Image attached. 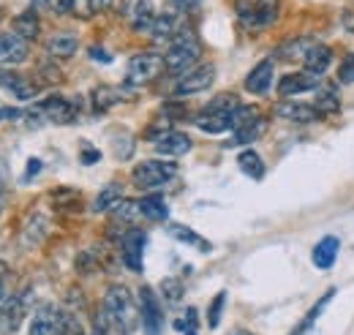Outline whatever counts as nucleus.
I'll list each match as a JSON object with an SVG mask.
<instances>
[{
    "label": "nucleus",
    "instance_id": "obj_37",
    "mask_svg": "<svg viewBox=\"0 0 354 335\" xmlns=\"http://www.w3.org/2000/svg\"><path fill=\"white\" fill-rule=\"evenodd\" d=\"M161 294L167 297V302H180V297H183V281L180 278H164L161 281Z\"/></svg>",
    "mask_w": 354,
    "mask_h": 335
},
{
    "label": "nucleus",
    "instance_id": "obj_31",
    "mask_svg": "<svg viewBox=\"0 0 354 335\" xmlns=\"http://www.w3.org/2000/svg\"><path fill=\"white\" fill-rule=\"evenodd\" d=\"M123 199V188L118 185V183H109L98 197H95V202H93V212H104V210H112L118 202Z\"/></svg>",
    "mask_w": 354,
    "mask_h": 335
},
{
    "label": "nucleus",
    "instance_id": "obj_24",
    "mask_svg": "<svg viewBox=\"0 0 354 335\" xmlns=\"http://www.w3.org/2000/svg\"><path fill=\"white\" fill-rule=\"evenodd\" d=\"M156 150L161 153V156H185L188 150H191V139L185 136V134H180V131H169V134H164L158 142H156Z\"/></svg>",
    "mask_w": 354,
    "mask_h": 335
},
{
    "label": "nucleus",
    "instance_id": "obj_35",
    "mask_svg": "<svg viewBox=\"0 0 354 335\" xmlns=\"http://www.w3.org/2000/svg\"><path fill=\"white\" fill-rule=\"evenodd\" d=\"M93 335H126L115 322H112V316L104 311V305L98 308V314H95V322H93Z\"/></svg>",
    "mask_w": 354,
    "mask_h": 335
},
{
    "label": "nucleus",
    "instance_id": "obj_11",
    "mask_svg": "<svg viewBox=\"0 0 354 335\" xmlns=\"http://www.w3.org/2000/svg\"><path fill=\"white\" fill-rule=\"evenodd\" d=\"M145 243H147V235H145L142 229H129V232H123V237H120V256H123L126 267L133 270V273H142Z\"/></svg>",
    "mask_w": 354,
    "mask_h": 335
},
{
    "label": "nucleus",
    "instance_id": "obj_5",
    "mask_svg": "<svg viewBox=\"0 0 354 335\" xmlns=\"http://www.w3.org/2000/svg\"><path fill=\"white\" fill-rule=\"evenodd\" d=\"M164 55L158 52H139L129 60V74H126V82L131 87H142V84H150L153 80H158V74L164 71Z\"/></svg>",
    "mask_w": 354,
    "mask_h": 335
},
{
    "label": "nucleus",
    "instance_id": "obj_14",
    "mask_svg": "<svg viewBox=\"0 0 354 335\" xmlns=\"http://www.w3.org/2000/svg\"><path fill=\"white\" fill-rule=\"evenodd\" d=\"M275 118L289 120V123H316L322 115L313 104H303V101H281L275 104Z\"/></svg>",
    "mask_w": 354,
    "mask_h": 335
},
{
    "label": "nucleus",
    "instance_id": "obj_44",
    "mask_svg": "<svg viewBox=\"0 0 354 335\" xmlns=\"http://www.w3.org/2000/svg\"><path fill=\"white\" fill-rule=\"evenodd\" d=\"M39 172H41V161H39V159H30V161H28V169H25V180L36 177Z\"/></svg>",
    "mask_w": 354,
    "mask_h": 335
},
{
    "label": "nucleus",
    "instance_id": "obj_27",
    "mask_svg": "<svg viewBox=\"0 0 354 335\" xmlns=\"http://www.w3.org/2000/svg\"><path fill=\"white\" fill-rule=\"evenodd\" d=\"M316 109H319V115H335L338 109H341V96H338V90H335V84H319L316 90Z\"/></svg>",
    "mask_w": 354,
    "mask_h": 335
},
{
    "label": "nucleus",
    "instance_id": "obj_16",
    "mask_svg": "<svg viewBox=\"0 0 354 335\" xmlns=\"http://www.w3.org/2000/svg\"><path fill=\"white\" fill-rule=\"evenodd\" d=\"M319 84H322V77H316V74H308V71L286 74V77H281V82H278V96L289 98V96H297V93H308V90H316Z\"/></svg>",
    "mask_w": 354,
    "mask_h": 335
},
{
    "label": "nucleus",
    "instance_id": "obj_21",
    "mask_svg": "<svg viewBox=\"0 0 354 335\" xmlns=\"http://www.w3.org/2000/svg\"><path fill=\"white\" fill-rule=\"evenodd\" d=\"M11 30L17 36H22L25 42H33L41 33V19H39V14L33 8H28V11H22V14H17L11 19Z\"/></svg>",
    "mask_w": 354,
    "mask_h": 335
},
{
    "label": "nucleus",
    "instance_id": "obj_48",
    "mask_svg": "<svg viewBox=\"0 0 354 335\" xmlns=\"http://www.w3.org/2000/svg\"><path fill=\"white\" fill-rule=\"evenodd\" d=\"M234 335H248V333H234Z\"/></svg>",
    "mask_w": 354,
    "mask_h": 335
},
{
    "label": "nucleus",
    "instance_id": "obj_40",
    "mask_svg": "<svg viewBox=\"0 0 354 335\" xmlns=\"http://www.w3.org/2000/svg\"><path fill=\"white\" fill-rule=\"evenodd\" d=\"M177 330H183L185 335H196V308H188L183 319H177Z\"/></svg>",
    "mask_w": 354,
    "mask_h": 335
},
{
    "label": "nucleus",
    "instance_id": "obj_39",
    "mask_svg": "<svg viewBox=\"0 0 354 335\" xmlns=\"http://www.w3.org/2000/svg\"><path fill=\"white\" fill-rule=\"evenodd\" d=\"M68 11H71L74 17H80V19H90V17L95 14V6H93V0H71Z\"/></svg>",
    "mask_w": 354,
    "mask_h": 335
},
{
    "label": "nucleus",
    "instance_id": "obj_30",
    "mask_svg": "<svg viewBox=\"0 0 354 335\" xmlns=\"http://www.w3.org/2000/svg\"><path fill=\"white\" fill-rule=\"evenodd\" d=\"M169 235L175 237V240H180V243H185V246H194V248H199L202 253L210 251V243L205 240V237H199L194 229H188V226H180V224H172L169 226Z\"/></svg>",
    "mask_w": 354,
    "mask_h": 335
},
{
    "label": "nucleus",
    "instance_id": "obj_46",
    "mask_svg": "<svg viewBox=\"0 0 354 335\" xmlns=\"http://www.w3.org/2000/svg\"><path fill=\"white\" fill-rule=\"evenodd\" d=\"M344 28H346L349 33H354V8H349V11L344 14Z\"/></svg>",
    "mask_w": 354,
    "mask_h": 335
},
{
    "label": "nucleus",
    "instance_id": "obj_4",
    "mask_svg": "<svg viewBox=\"0 0 354 335\" xmlns=\"http://www.w3.org/2000/svg\"><path fill=\"white\" fill-rule=\"evenodd\" d=\"M172 177H177V164L164 161V159L142 161V164H136L131 172L133 185H136L139 191H156V188L167 185Z\"/></svg>",
    "mask_w": 354,
    "mask_h": 335
},
{
    "label": "nucleus",
    "instance_id": "obj_12",
    "mask_svg": "<svg viewBox=\"0 0 354 335\" xmlns=\"http://www.w3.org/2000/svg\"><path fill=\"white\" fill-rule=\"evenodd\" d=\"M0 90H8L19 101H33L39 96V84L30 77H25L19 71H8V69H0Z\"/></svg>",
    "mask_w": 354,
    "mask_h": 335
},
{
    "label": "nucleus",
    "instance_id": "obj_45",
    "mask_svg": "<svg viewBox=\"0 0 354 335\" xmlns=\"http://www.w3.org/2000/svg\"><path fill=\"white\" fill-rule=\"evenodd\" d=\"M68 335H82V327H80L77 316H71V314H68Z\"/></svg>",
    "mask_w": 354,
    "mask_h": 335
},
{
    "label": "nucleus",
    "instance_id": "obj_22",
    "mask_svg": "<svg viewBox=\"0 0 354 335\" xmlns=\"http://www.w3.org/2000/svg\"><path fill=\"white\" fill-rule=\"evenodd\" d=\"M265 128H267L265 118H254L251 123H245V126H240L232 131V142H226V147H243V145H251V142H257V139L265 134Z\"/></svg>",
    "mask_w": 354,
    "mask_h": 335
},
{
    "label": "nucleus",
    "instance_id": "obj_2",
    "mask_svg": "<svg viewBox=\"0 0 354 335\" xmlns=\"http://www.w3.org/2000/svg\"><path fill=\"white\" fill-rule=\"evenodd\" d=\"M237 107H240L237 96H232V93L216 96V98L196 115L194 123H196V128H202L205 134H223V131L232 128V115H234Z\"/></svg>",
    "mask_w": 354,
    "mask_h": 335
},
{
    "label": "nucleus",
    "instance_id": "obj_17",
    "mask_svg": "<svg viewBox=\"0 0 354 335\" xmlns=\"http://www.w3.org/2000/svg\"><path fill=\"white\" fill-rule=\"evenodd\" d=\"M129 90L126 87H115V84H98L95 90H93V109L95 112H109V109H115L118 104H123V101H129Z\"/></svg>",
    "mask_w": 354,
    "mask_h": 335
},
{
    "label": "nucleus",
    "instance_id": "obj_41",
    "mask_svg": "<svg viewBox=\"0 0 354 335\" xmlns=\"http://www.w3.org/2000/svg\"><path fill=\"white\" fill-rule=\"evenodd\" d=\"M80 159H82V164H85V167H93V164L101 159V153H98L95 147H90V145H82V153H80Z\"/></svg>",
    "mask_w": 354,
    "mask_h": 335
},
{
    "label": "nucleus",
    "instance_id": "obj_19",
    "mask_svg": "<svg viewBox=\"0 0 354 335\" xmlns=\"http://www.w3.org/2000/svg\"><path fill=\"white\" fill-rule=\"evenodd\" d=\"M272 77H275V69H272V60L267 57L262 63H257L248 77H245V90L254 93V96H265L267 90L272 87Z\"/></svg>",
    "mask_w": 354,
    "mask_h": 335
},
{
    "label": "nucleus",
    "instance_id": "obj_32",
    "mask_svg": "<svg viewBox=\"0 0 354 335\" xmlns=\"http://www.w3.org/2000/svg\"><path fill=\"white\" fill-rule=\"evenodd\" d=\"M278 3L281 0H257V14H254V25L257 28H267L275 22L278 17Z\"/></svg>",
    "mask_w": 354,
    "mask_h": 335
},
{
    "label": "nucleus",
    "instance_id": "obj_15",
    "mask_svg": "<svg viewBox=\"0 0 354 335\" xmlns=\"http://www.w3.org/2000/svg\"><path fill=\"white\" fill-rule=\"evenodd\" d=\"M183 33V11H161L150 28V36L156 42H175Z\"/></svg>",
    "mask_w": 354,
    "mask_h": 335
},
{
    "label": "nucleus",
    "instance_id": "obj_1",
    "mask_svg": "<svg viewBox=\"0 0 354 335\" xmlns=\"http://www.w3.org/2000/svg\"><path fill=\"white\" fill-rule=\"evenodd\" d=\"M104 311L112 316V322L123 330V333L129 335L133 333L139 325H142V319H139V308H136V302H133V294L129 292V287H123V284H112L106 294H104Z\"/></svg>",
    "mask_w": 354,
    "mask_h": 335
},
{
    "label": "nucleus",
    "instance_id": "obj_23",
    "mask_svg": "<svg viewBox=\"0 0 354 335\" xmlns=\"http://www.w3.org/2000/svg\"><path fill=\"white\" fill-rule=\"evenodd\" d=\"M338 248H341V243H338V237H322L316 246H313V264L319 267V270H330L333 264H335V256H338Z\"/></svg>",
    "mask_w": 354,
    "mask_h": 335
},
{
    "label": "nucleus",
    "instance_id": "obj_6",
    "mask_svg": "<svg viewBox=\"0 0 354 335\" xmlns=\"http://www.w3.org/2000/svg\"><path fill=\"white\" fill-rule=\"evenodd\" d=\"M28 335H68V314H63L52 302L39 305L33 319H30Z\"/></svg>",
    "mask_w": 354,
    "mask_h": 335
},
{
    "label": "nucleus",
    "instance_id": "obj_34",
    "mask_svg": "<svg viewBox=\"0 0 354 335\" xmlns=\"http://www.w3.org/2000/svg\"><path fill=\"white\" fill-rule=\"evenodd\" d=\"M333 294H335V289H330V292L324 294V297H322V300H319V302H316V305H313V308H310V311H308V316H306V322H303V325H300V327H297V330H295V333H292V335H306V333H308L310 327L316 325V319L322 316V311L327 308V302L333 300Z\"/></svg>",
    "mask_w": 354,
    "mask_h": 335
},
{
    "label": "nucleus",
    "instance_id": "obj_38",
    "mask_svg": "<svg viewBox=\"0 0 354 335\" xmlns=\"http://www.w3.org/2000/svg\"><path fill=\"white\" fill-rule=\"evenodd\" d=\"M338 82L354 84V52L341 60V66H338Z\"/></svg>",
    "mask_w": 354,
    "mask_h": 335
},
{
    "label": "nucleus",
    "instance_id": "obj_28",
    "mask_svg": "<svg viewBox=\"0 0 354 335\" xmlns=\"http://www.w3.org/2000/svg\"><path fill=\"white\" fill-rule=\"evenodd\" d=\"M313 46H316V42L310 36H300V39H292V42L281 44L275 49V55L281 60H306V55H308Z\"/></svg>",
    "mask_w": 354,
    "mask_h": 335
},
{
    "label": "nucleus",
    "instance_id": "obj_7",
    "mask_svg": "<svg viewBox=\"0 0 354 335\" xmlns=\"http://www.w3.org/2000/svg\"><path fill=\"white\" fill-rule=\"evenodd\" d=\"M139 319L147 335H161L164 330V311H161V300L150 287L139 289Z\"/></svg>",
    "mask_w": 354,
    "mask_h": 335
},
{
    "label": "nucleus",
    "instance_id": "obj_8",
    "mask_svg": "<svg viewBox=\"0 0 354 335\" xmlns=\"http://www.w3.org/2000/svg\"><path fill=\"white\" fill-rule=\"evenodd\" d=\"M28 292L22 294H8L3 302H0V335H11L17 333L28 316Z\"/></svg>",
    "mask_w": 354,
    "mask_h": 335
},
{
    "label": "nucleus",
    "instance_id": "obj_43",
    "mask_svg": "<svg viewBox=\"0 0 354 335\" xmlns=\"http://www.w3.org/2000/svg\"><path fill=\"white\" fill-rule=\"evenodd\" d=\"M90 57H93V60H101V63H112L109 52H106V49H101V46H93V49H90Z\"/></svg>",
    "mask_w": 354,
    "mask_h": 335
},
{
    "label": "nucleus",
    "instance_id": "obj_3",
    "mask_svg": "<svg viewBox=\"0 0 354 335\" xmlns=\"http://www.w3.org/2000/svg\"><path fill=\"white\" fill-rule=\"evenodd\" d=\"M199 55H202L199 39H196L191 30H183L175 42L169 44V49H167V55H164V66H167L169 74L183 77V74L191 71V66L199 60Z\"/></svg>",
    "mask_w": 354,
    "mask_h": 335
},
{
    "label": "nucleus",
    "instance_id": "obj_47",
    "mask_svg": "<svg viewBox=\"0 0 354 335\" xmlns=\"http://www.w3.org/2000/svg\"><path fill=\"white\" fill-rule=\"evenodd\" d=\"M6 275H8V264L0 259V294H3V287H6Z\"/></svg>",
    "mask_w": 354,
    "mask_h": 335
},
{
    "label": "nucleus",
    "instance_id": "obj_26",
    "mask_svg": "<svg viewBox=\"0 0 354 335\" xmlns=\"http://www.w3.org/2000/svg\"><path fill=\"white\" fill-rule=\"evenodd\" d=\"M139 210H142V218H147V221H167L169 218L167 199L161 194H145L139 199Z\"/></svg>",
    "mask_w": 354,
    "mask_h": 335
},
{
    "label": "nucleus",
    "instance_id": "obj_36",
    "mask_svg": "<svg viewBox=\"0 0 354 335\" xmlns=\"http://www.w3.org/2000/svg\"><path fill=\"white\" fill-rule=\"evenodd\" d=\"M223 305H226V292H218L213 297V302H210V308H207V325L216 330L218 325H221V314H223Z\"/></svg>",
    "mask_w": 354,
    "mask_h": 335
},
{
    "label": "nucleus",
    "instance_id": "obj_29",
    "mask_svg": "<svg viewBox=\"0 0 354 335\" xmlns=\"http://www.w3.org/2000/svg\"><path fill=\"white\" fill-rule=\"evenodd\" d=\"M237 164H240V172H243V174H248V177H254V180H262V177H265L262 156H259L257 150H251V147L237 156Z\"/></svg>",
    "mask_w": 354,
    "mask_h": 335
},
{
    "label": "nucleus",
    "instance_id": "obj_10",
    "mask_svg": "<svg viewBox=\"0 0 354 335\" xmlns=\"http://www.w3.org/2000/svg\"><path fill=\"white\" fill-rule=\"evenodd\" d=\"M36 112H39L44 120H49V123L66 126V123H74V118H77V104L68 101V98H63V96H49V98H44V101L39 104Z\"/></svg>",
    "mask_w": 354,
    "mask_h": 335
},
{
    "label": "nucleus",
    "instance_id": "obj_18",
    "mask_svg": "<svg viewBox=\"0 0 354 335\" xmlns=\"http://www.w3.org/2000/svg\"><path fill=\"white\" fill-rule=\"evenodd\" d=\"M77 49H80V39L74 33H68V30H57V33H52L46 39V55L49 57L68 60V57L77 55Z\"/></svg>",
    "mask_w": 354,
    "mask_h": 335
},
{
    "label": "nucleus",
    "instance_id": "obj_9",
    "mask_svg": "<svg viewBox=\"0 0 354 335\" xmlns=\"http://www.w3.org/2000/svg\"><path fill=\"white\" fill-rule=\"evenodd\" d=\"M213 82H216V66H210V63L196 66V69H191L188 74L177 77L175 96H194V93H202V90H207Z\"/></svg>",
    "mask_w": 354,
    "mask_h": 335
},
{
    "label": "nucleus",
    "instance_id": "obj_20",
    "mask_svg": "<svg viewBox=\"0 0 354 335\" xmlns=\"http://www.w3.org/2000/svg\"><path fill=\"white\" fill-rule=\"evenodd\" d=\"M156 17H158V11H156L153 0H133L129 19H131V28L136 30V33H150Z\"/></svg>",
    "mask_w": 354,
    "mask_h": 335
},
{
    "label": "nucleus",
    "instance_id": "obj_42",
    "mask_svg": "<svg viewBox=\"0 0 354 335\" xmlns=\"http://www.w3.org/2000/svg\"><path fill=\"white\" fill-rule=\"evenodd\" d=\"M177 11H196L202 6V0H172Z\"/></svg>",
    "mask_w": 354,
    "mask_h": 335
},
{
    "label": "nucleus",
    "instance_id": "obj_33",
    "mask_svg": "<svg viewBox=\"0 0 354 335\" xmlns=\"http://www.w3.org/2000/svg\"><path fill=\"white\" fill-rule=\"evenodd\" d=\"M109 212H112V218H115L118 224H133V221L142 215L139 202H133V199H120V202L109 210Z\"/></svg>",
    "mask_w": 354,
    "mask_h": 335
},
{
    "label": "nucleus",
    "instance_id": "obj_13",
    "mask_svg": "<svg viewBox=\"0 0 354 335\" xmlns=\"http://www.w3.org/2000/svg\"><path fill=\"white\" fill-rule=\"evenodd\" d=\"M30 55V44L22 36H17L14 30L0 33V66H19L25 63Z\"/></svg>",
    "mask_w": 354,
    "mask_h": 335
},
{
    "label": "nucleus",
    "instance_id": "obj_25",
    "mask_svg": "<svg viewBox=\"0 0 354 335\" xmlns=\"http://www.w3.org/2000/svg\"><path fill=\"white\" fill-rule=\"evenodd\" d=\"M330 63H333V49H330L327 44H316L308 55H306V60H303L306 71H308V74H316V77H322V74L330 69Z\"/></svg>",
    "mask_w": 354,
    "mask_h": 335
}]
</instances>
